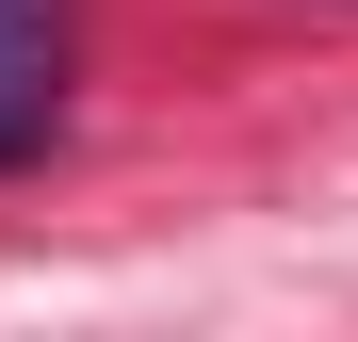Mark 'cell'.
Instances as JSON below:
<instances>
[{"label": "cell", "mask_w": 358, "mask_h": 342, "mask_svg": "<svg viewBox=\"0 0 358 342\" xmlns=\"http://www.w3.org/2000/svg\"><path fill=\"white\" fill-rule=\"evenodd\" d=\"M66 131V33H49V0H0V163H33Z\"/></svg>", "instance_id": "6da1fadb"}]
</instances>
